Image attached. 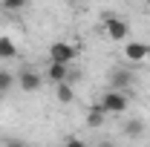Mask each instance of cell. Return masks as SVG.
<instances>
[{"mask_svg":"<svg viewBox=\"0 0 150 147\" xmlns=\"http://www.w3.org/2000/svg\"><path fill=\"white\" fill-rule=\"evenodd\" d=\"M98 104L107 110V115H121V112L127 110V92L110 87V90L101 95V101H98Z\"/></svg>","mask_w":150,"mask_h":147,"instance_id":"obj_1","label":"cell"},{"mask_svg":"<svg viewBox=\"0 0 150 147\" xmlns=\"http://www.w3.org/2000/svg\"><path fill=\"white\" fill-rule=\"evenodd\" d=\"M104 35L110 37V40H115V43H121V40H127V35H130V26H127V20L121 18H104Z\"/></svg>","mask_w":150,"mask_h":147,"instance_id":"obj_2","label":"cell"},{"mask_svg":"<svg viewBox=\"0 0 150 147\" xmlns=\"http://www.w3.org/2000/svg\"><path fill=\"white\" fill-rule=\"evenodd\" d=\"M75 55H78V46L69 43V40H55L49 46V61H61V64H72Z\"/></svg>","mask_w":150,"mask_h":147,"instance_id":"obj_3","label":"cell"},{"mask_svg":"<svg viewBox=\"0 0 150 147\" xmlns=\"http://www.w3.org/2000/svg\"><path fill=\"white\" fill-rule=\"evenodd\" d=\"M124 58L130 64H144V61H150V46L142 43V40H127L124 43Z\"/></svg>","mask_w":150,"mask_h":147,"instance_id":"obj_4","label":"cell"},{"mask_svg":"<svg viewBox=\"0 0 150 147\" xmlns=\"http://www.w3.org/2000/svg\"><path fill=\"white\" fill-rule=\"evenodd\" d=\"M40 84H43V78H40L35 69H23V72L18 75V87L23 92H38V90H40Z\"/></svg>","mask_w":150,"mask_h":147,"instance_id":"obj_5","label":"cell"},{"mask_svg":"<svg viewBox=\"0 0 150 147\" xmlns=\"http://www.w3.org/2000/svg\"><path fill=\"white\" fill-rule=\"evenodd\" d=\"M46 78L52 84H61V81H69V64H61V61H49V69H46Z\"/></svg>","mask_w":150,"mask_h":147,"instance_id":"obj_6","label":"cell"},{"mask_svg":"<svg viewBox=\"0 0 150 147\" xmlns=\"http://www.w3.org/2000/svg\"><path fill=\"white\" fill-rule=\"evenodd\" d=\"M55 95L61 104H72L75 101V90H72V81H61V84H55Z\"/></svg>","mask_w":150,"mask_h":147,"instance_id":"obj_7","label":"cell"},{"mask_svg":"<svg viewBox=\"0 0 150 147\" xmlns=\"http://www.w3.org/2000/svg\"><path fill=\"white\" fill-rule=\"evenodd\" d=\"M104 118H107V110H104L101 104H93V107L87 110V124H90V127H101Z\"/></svg>","mask_w":150,"mask_h":147,"instance_id":"obj_8","label":"cell"},{"mask_svg":"<svg viewBox=\"0 0 150 147\" xmlns=\"http://www.w3.org/2000/svg\"><path fill=\"white\" fill-rule=\"evenodd\" d=\"M0 58L3 61H12V58H18V43L12 40V37H0Z\"/></svg>","mask_w":150,"mask_h":147,"instance_id":"obj_9","label":"cell"},{"mask_svg":"<svg viewBox=\"0 0 150 147\" xmlns=\"http://www.w3.org/2000/svg\"><path fill=\"white\" fill-rule=\"evenodd\" d=\"M133 75L127 72V69H115V72L110 75V87H115V90H124V87H130Z\"/></svg>","mask_w":150,"mask_h":147,"instance_id":"obj_10","label":"cell"},{"mask_svg":"<svg viewBox=\"0 0 150 147\" xmlns=\"http://www.w3.org/2000/svg\"><path fill=\"white\" fill-rule=\"evenodd\" d=\"M15 84H18V78H15V75H12V72H3V69H0V92L12 90Z\"/></svg>","mask_w":150,"mask_h":147,"instance_id":"obj_11","label":"cell"},{"mask_svg":"<svg viewBox=\"0 0 150 147\" xmlns=\"http://www.w3.org/2000/svg\"><path fill=\"white\" fill-rule=\"evenodd\" d=\"M124 133H127V136H133V139H139V136L144 133V124H142V121H130V124L124 127Z\"/></svg>","mask_w":150,"mask_h":147,"instance_id":"obj_12","label":"cell"},{"mask_svg":"<svg viewBox=\"0 0 150 147\" xmlns=\"http://www.w3.org/2000/svg\"><path fill=\"white\" fill-rule=\"evenodd\" d=\"M0 6L15 12V9H23V6H26V0H0Z\"/></svg>","mask_w":150,"mask_h":147,"instance_id":"obj_13","label":"cell"},{"mask_svg":"<svg viewBox=\"0 0 150 147\" xmlns=\"http://www.w3.org/2000/svg\"><path fill=\"white\" fill-rule=\"evenodd\" d=\"M144 6H147V9H150V0H144Z\"/></svg>","mask_w":150,"mask_h":147,"instance_id":"obj_14","label":"cell"}]
</instances>
